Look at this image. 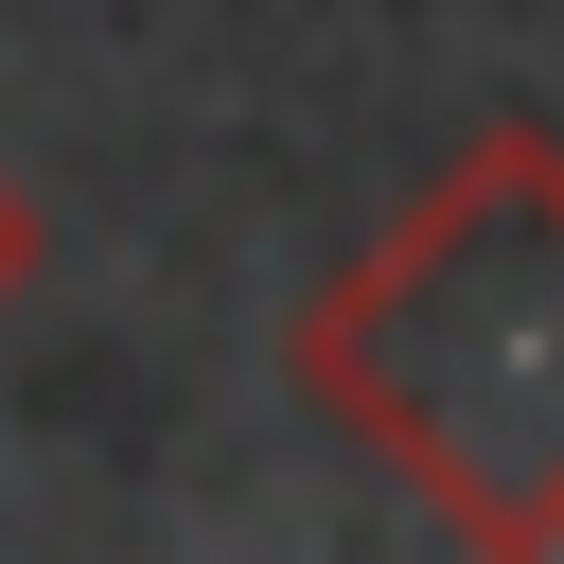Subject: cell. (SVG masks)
<instances>
[{"instance_id": "cell-1", "label": "cell", "mask_w": 564, "mask_h": 564, "mask_svg": "<svg viewBox=\"0 0 564 564\" xmlns=\"http://www.w3.org/2000/svg\"><path fill=\"white\" fill-rule=\"evenodd\" d=\"M282 352L458 546H564V141H458Z\"/></svg>"}, {"instance_id": "cell-2", "label": "cell", "mask_w": 564, "mask_h": 564, "mask_svg": "<svg viewBox=\"0 0 564 564\" xmlns=\"http://www.w3.org/2000/svg\"><path fill=\"white\" fill-rule=\"evenodd\" d=\"M35 264H53V229H35V194H18V176H0V317H18V300H35Z\"/></svg>"}]
</instances>
